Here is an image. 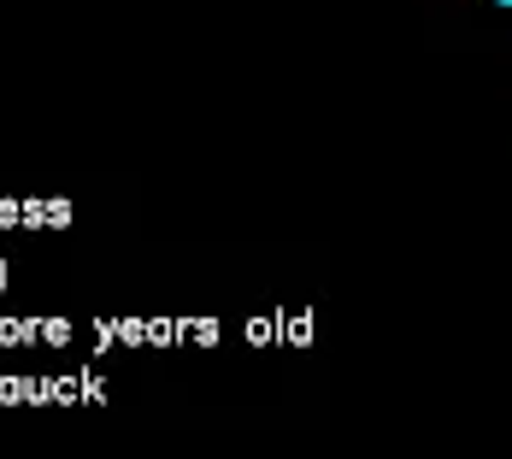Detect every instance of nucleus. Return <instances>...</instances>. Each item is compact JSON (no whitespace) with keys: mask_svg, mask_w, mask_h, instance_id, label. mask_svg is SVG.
I'll list each match as a JSON object with an SVG mask.
<instances>
[{"mask_svg":"<svg viewBox=\"0 0 512 459\" xmlns=\"http://www.w3.org/2000/svg\"><path fill=\"white\" fill-rule=\"evenodd\" d=\"M501 6H512V0H501Z\"/></svg>","mask_w":512,"mask_h":459,"instance_id":"obj_1","label":"nucleus"}]
</instances>
